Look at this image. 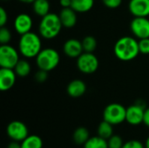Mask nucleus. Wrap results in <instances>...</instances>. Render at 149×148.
Segmentation results:
<instances>
[{"instance_id":"8","label":"nucleus","mask_w":149,"mask_h":148,"mask_svg":"<svg viewBox=\"0 0 149 148\" xmlns=\"http://www.w3.org/2000/svg\"><path fill=\"white\" fill-rule=\"evenodd\" d=\"M6 133L11 140L18 142H22L29 135V130L27 126L19 120H14L10 122L6 127Z\"/></svg>"},{"instance_id":"26","label":"nucleus","mask_w":149,"mask_h":148,"mask_svg":"<svg viewBox=\"0 0 149 148\" xmlns=\"http://www.w3.org/2000/svg\"><path fill=\"white\" fill-rule=\"evenodd\" d=\"M11 39V33L10 30L5 27L2 26L0 29V43L1 44H8Z\"/></svg>"},{"instance_id":"29","label":"nucleus","mask_w":149,"mask_h":148,"mask_svg":"<svg viewBox=\"0 0 149 148\" xmlns=\"http://www.w3.org/2000/svg\"><path fill=\"white\" fill-rule=\"evenodd\" d=\"M48 77V72L44 71V70H38L36 74H35V79L38 83H43L47 79Z\"/></svg>"},{"instance_id":"13","label":"nucleus","mask_w":149,"mask_h":148,"mask_svg":"<svg viewBox=\"0 0 149 148\" xmlns=\"http://www.w3.org/2000/svg\"><path fill=\"white\" fill-rule=\"evenodd\" d=\"M63 51L67 57L71 58H78L84 52L82 42L75 38L68 39L64 44Z\"/></svg>"},{"instance_id":"7","label":"nucleus","mask_w":149,"mask_h":148,"mask_svg":"<svg viewBox=\"0 0 149 148\" xmlns=\"http://www.w3.org/2000/svg\"><path fill=\"white\" fill-rule=\"evenodd\" d=\"M19 61L17 51L8 44H1L0 46V66L1 68L14 69Z\"/></svg>"},{"instance_id":"6","label":"nucleus","mask_w":149,"mask_h":148,"mask_svg":"<svg viewBox=\"0 0 149 148\" xmlns=\"http://www.w3.org/2000/svg\"><path fill=\"white\" fill-rule=\"evenodd\" d=\"M99 65V59L93 52L84 51L77 58V67L82 73L85 74L94 73L98 70Z\"/></svg>"},{"instance_id":"34","label":"nucleus","mask_w":149,"mask_h":148,"mask_svg":"<svg viewBox=\"0 0 149 148\" xmlns=\"http://www.w3.org/2000/svg\"><path fill=\"white\" fill-rule=\"evenodd\" d=\"M7 148H22L21 147V142L11 140V142L8 145Z\"/></svg>"},{"instance_id":"15","label":"nucleus","mask_w":149,"mask_h":148,"mask_svg":"<svg viewBox=\"0 0 149 148\" xmlns=\"http://www.w3.org/2000/svg\"><path fill=\"white\" fill-rule=\"evenodd\" d=\"M58 16L63 27L72 28L77 23V11H75L72 7L62 8Z\"/></svg>"},{"instance_id":"35","label":"nucleus","mask_w":149,"mask_h":148,"mask_svg":"<svg viewBox=\"0 0 149 148\" xmlns=\"http://www.w3.org/2000/svg\"><path fill=\"white\" fill-rule=\"evenodd\" d=\"M22 3H32L35 0H18Z\"/></svg>"},{"instance_id":"27","label":"nucleus","mask_w":149,"mask_h":148,"mask_svg":"<svg viewBox=\"0 0 149 148\" xmlns=\"http://www.w3.org/2000/svg\"><path fill=\"white\" fill-rule=\"evenodd\" d=\"M140 52L142 54H149V38L139 40Z\"/></svg>"},{"instance_id":"16","label":"nucleus","mask_w":149,"mask_h":148,"mask_svg":"<svg viewBox=\"0 0 149 148\" xmlns=\"http://www.w3.org/2000/svg\"><path fill=\"white\" fill-rule=\"evenodd\" d=\"M67 94L72 98H79L86 92V85L80 79L72 80L66 87Z\"/></svg>"},{"instance_id":"19","label":"nucleus","mask_w":149,"mask_h":148,"mask_svg":"<svg viewBox=\"0 0 149 148\" xmlns=\"http://www.w3.org/2000/svg\"><path fill=\"white\" fill-rule=\"evenodd\" d=\"M94 0H72V8L79 13L87 12L93 7Z\"/></svg>"},{"instance_id":"37","label":"nucleus","mask_w":149,"mask_h":148,"mask_svg":"<svg viewBox=\"0 0 149 148\" xmlns=\"http://www.w3.org/2000/svg\"><path fill=\"white\" fill-rule=\"evenodd\" d=\"M3 1H9V0H3Z\"/></svg>"},{"instance_id":"1","label":"nucleus","mask_w":149,"mask_h":148,"mask_svg":"<svg viewBox=\"0 0 149 148\" xmlns=\"http://www.w3.org/2000/svg\"><path fill=\"white\" fill-rule=\"evenodd\" d=\"M140 53L139 41L133 37H122L114 44V54L121 61H131Z\"/></svg>"},{"instance_id":"20","label":"nucleus","mask_w":149,"mask_h":148,"mask_svg":"<svg viewBox=\"0 0 149 148\" xmlns=\"http://www.w3.org/2000/svg\"><path fill=\"white\" fill-rule=\"evenodd\" d=\"M22 148H43V140L38 135H28L22 142Z\"/></svg>"},{"instance_id":"36","label":"nucleus","mask_w":149,"mask_h":148,"mask_svg":"<svg viewBox=\"0 0 149 148\" xmlns=\"http://www.w3.org/2000/svg\"><path fill=\"white\" fill-rule=\"evenodd\" d=\"M145 147L149 148V136H148V138L147 139V140H146V143H145Z\"/></svg>"},{"instance_id":"21","label":"nucleus","mask_w":149,"mask_h":148,"mask_svg":"<svg viewBox=\"0 0 149 148\" xmlns=\"http://www.w3.org/2000/svg\"><path fill=\"white\" fill-rule=\"evenodd\" d=\"M97 133L100 137L108 140L111 136L113 135V126L103 120V121L100 122L98 126Z\"/></svg>"},{"instance_id":"23","label":"nucleus","mask_w":149,"mask_h":148,"mask_svg":"<svg viewBox=\"0 0 149 148\" xmlns=\"http://www.w3.org/2000/svg\"><path fill=\"white\" fill-rule=\"evenodd\" d=\"M14 71H15L17 76L21 77V78H24L30 74V72L31 71V67L30 63L27 60L19 59V61L17 62V64L14 67Z\"/></svg>"},{"instance_id":"32","label":"nucleus","mask_w":149,"mask_h":148,"mask_svg":"<svg viewBox=\"0 0 149 148\" xmlns=\"http://www.w3.org/2000/svg\"><path fill=\"white\" fill-rule=\"evenodd\" d=\"M59 4L62 8H69L72 6V0H59Z\"/></svg>"},{"instance_id":"9","label":"nucleus","mask_w":149,"mask_h":148,"mask_svg":"<svg viewBox=\"0 0 149 148\" xmlns=\"http://www.w3.org/2000/svg\"><path fill=\"white\" fill-rule=\"evenodd\" d=\"M146 106L141 102H137L127 108L126 121L132 126H138L143 123Z\"/></svg>"},{"instance_id":"5","label":"nucleus","mask_w":149,"mask_h":148,"mask_svg":"<svg viewBox=\"0 0 149 148\" xmlns=\"http://www.w3.org/2000/svg\"><path fill=\"white\" fill-rule=\"evenodd\" d=\"M126 114L127 108L124 106L119 103H112L104 109L103 120L113 126H116L126 121Z\"/></svg>"},{"instance_id":"31","label":"nucleus","mask_w":149,"mask_h":148,"mask_svg":"<svg viewBox=\"0 0 149 148\" xmlns=\"http://www.w3.org/2000/svg\"><path fill=\"white\" fill-rule=\"evenodd\" d=\"M8 21V14L3 7L0 8V26H5Z\"/></svg>"},{"instance_id":"2","label":"nucleus","mask_w":149,"mask_h":148,"mask_svg":"<svg viewBox=\"0 0 149 148\" xmlns=\"http://www.w3.org/2000/svg\"><path fill=\"white\" fill-rule=\"evenodd\" d=\"M18 50L26 58H36L42 50L40 37L32 31L21 35L18 42Z\"/></svg>"},{"instance_id":"25","label":"nucleus","mask_w":149,"mask_h":148,"mask_svg":"<svg viewBox=\"0 0 149 148\" xmlns=\"http://www.w3.org/2000/svg\"><path fill=\"white\" fill-rule=\"evenodd\" d=\"M108 148H122L124 142L120 135L113 134L107 140Z\"/></svg>"},{"instance_id":"14","label":"nucleus","mask_w":149,"mask_h":148,"mask_svg":"<svg viewBox=\"0 0 149 148\" xmlns=\"http://www.w3.org/2000/svg\"><path fill=\"white\" fill-rule=\"evenodd\" d=\"M128 9L134 17H148L149 16V0H130Z\"/></svg>"},{"instance_id":"28","label":"nucleus","mask_w":149,"mask_h":148,"mask_svg":"<svg viewBox=\"0 0 149 148\" xmlns=\"http://www.w3.org/2000/svg\"><path fill=\"white\" fill-rule=\"evenodd\" d=\"M122 148H146L145 145L137 140H131L124 143Z\"/></svg>"},{"instance_id":"18","label":"nucleus","mask_w":149,"mask_h":148,"mask_svg":"<svg viewBox=\"0 0 149 148\" xmlns=\"http://www.w3.org/2000/svg\"><path fill=\"white\" fill-rule=\"evenodd\" d=\"M50 2L48 0H35L32 3V9L36 15L38 17H45L50 13Z\"/></svg>"},{"instance_id":"11","label":"nucleus","mask_w":149,"mask_h":148,"mask_svg":"<svg viewBox=\"0 0 149 148\" xmlns=\"http://www.w3.org/2000/svg\"><path fill=\"white\" fill-rule=\"evenodd\" d=\"M17 74L14 69L1 68L0 69V90L3 92L11 89L16 82Z\"/></svg>"},{"instance_id":"3","label":"nucleus","mask_w":149,"mask_h":148,"mask_svg":"<svg viewBox=\"0 0 149 148\" xmlns=\"http://www.w3.org/2000/svg\"><path fill=\"white\" fill-rule=\"evenodd\" d=\"M62 27L63 25L59 16L50 12L45 17H41L38 25V31L42 38L45 39H52L59 34Z\"/></svg>"},{"instance_id":"22","label":"nucleus","mask_w":149,"mask_h":148,"mask_svg":"<svg viewBox=\"0 0 149 148\" xmlns=\"http://www.w3.org/2000/svg\"><path fill=\"white\" fill-rule=\"evenodd\" d=\"M83 148H108L107 140L103 139L99 135L90 137L89 140L84 144Z\"/></svg>"},{"instance_id":"33","label":"nucleus","mask_w":149,"mask_h":148,"mask_svg":"<svg viewBox=\"0 0 149 148\" xmlns=\"http://www.w3.org/2000/svg\"><path fill=\"white\" fill-rule=\"evenodd\" d=\"M143 123H144L145 126H147L148 127H149V107L146 108V110H145Z\"/></svg>"},{"instance_id":"12","label":"nucleus","mask_w":149,"mask_h":148,"mask_svg":"<svg viewBox=\"0 0 149 148\" xmlns=\"http://www.w3.org/2000/svg\"><path fill=\"white\" fill-rule=\"evenodd\" d=\"M14 28L19 35H24L31 31L32 19L31 16L26 13L18 14L14 21Z\"/></svg>"},{"instance_id":"30","label":"nucleus","mask_w":149,"mask_h":148,"mask_svg":"<svg viewBox=\"0 0 149 148\" xmlns=\"http://www.w3.org/2000/svg\"><path fill=\"white\" fill-rule=\"evenodd\" d=\"M102 3L109 9H116L120 6L122 0H102Z\"/></svg>"},{"instance_id":"24","label":"nucleus","mask_w":149,"mask_h":148,"mask_svg":"<svg viewBox=\"0 0 149 148\" xmlns=\"http://www.w3.org/2000/svg\"><path fill=\"white\" fill-rule=\"evenodd\" d=\"M82 46L86 52H93L97 48V40L93 36H86L83 38Z\"/></svg>"},{"instance_id":"17","label":"nucleus","mask_w":149,"mask_h":148,"mask_svg":"<svg viewBox=\"0 0 149 148\" xmlns=\"http://www.w3.org/2000/svg\"><path fill=\"white\" fill-rule=\"evenodd\" d=\"M89 138H90L89 131L84 126H79L76 128L72 134L73 142L79 146H84V144L89 140Z\"/></svg>"},{"instance_id":"10","label":"nucleus","mask_w":149,"mask_h":148,"mask_svg":"<svg viewBox=\"0 0 149 148\" xmlns=\"http://www.w3.org/2000/svg\"><path fill=\"white\" fill-rule=\"evenodd\" d=\"M130 29L139 39L149 38V19L147 17H134L130 23Z\"/></svg>"},{"instance_id":"4","label":"nucleus","mask_w":149,"mask_h":148,"mask_svg":"<svg viewBox=\"0 0 149 148\" xmlns=\"http://www.w3.org/2000/svg\"><path fill=\"white\" fill-rule=\"evenodd\" d=\"M60 57L58 52L53 48L42 49L36 57V63L40 70L51 72L59 64Z\"/></svg>"}]
</instances>
